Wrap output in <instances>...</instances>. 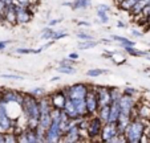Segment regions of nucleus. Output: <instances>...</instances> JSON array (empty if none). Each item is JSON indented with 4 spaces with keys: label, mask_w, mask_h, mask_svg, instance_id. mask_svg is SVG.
Listing matches in <instances>:
<instances>
[{
    "label": "nucleus",
    "mask_w": 150,
    "mask_h": 143,
    "mask_svg": "<svg viewBox=\"0 0 150 143\" xmlns=\"http://www.w3.org/2000/svg\"><path fill=\"white\" fill-rule=\"evenodd\" d=\"M145 130H146V125L144 123V121L138 118H133L125 129L124 137L129 143H141L145 135Z\"/></svg>",
    "instance_id": "nucleus-1"
},
{
    "label": "nucleus",
    "mask_w": 150,
    "mask_h": 143,
    "mask_svg": "<svg viewBox=\"0 0 150 143\" xmlns=\"http://www.w3.org/2000/svg\"><path fill=\"white\" fill-rule=\"evenodd\" d=\"M21 110H23V115L25 118H36V119H40L39 101L31 93L24 94L23 102H21Z\"/></svg>",
    "instance_id": "nucleus-2"
},
{
    "label": "nucleus",
    "mask_w": 150,
    "mask_h": 143,
    "mask_svg": "<svg viewBox=\"0 0 150 143\" xmlns=\"http://www.w3.org/2000/svg\"><path fill=\"white\" fill-rule=\"evenodd\" d=\"M104 122L100 119L98 115H91V118L88 119V126H86V130H88V137L91 138L92 140H96V138L101 137L102 129H104Z\"/></svg>",
    "instance_id": "nucleus-3"
},
{
    "label": "nucleus",
    "mask_w": 150,
    "mask_h": 143,
    "mask_svg": "<svg viewBox=\"0 0 150 143\" xmlns=\"http://www.w3.org/2000/svg\"><path fill=\"white\" fill-rule=\"evenodd\" d=\"M89 90H91V87L88 85L80 82V84H74L67 87V94H68V98L72 99H85Z\"/></svg>",
    "instance_id": "nucleus-4"
},
{
    "label": "nucleus",
    "mask_w": 150,
    "mask_h": 143,
    "mask_svg": "<svg viewBox=\"0 0 150 143\" xmlns=\"http://www.w3.org/2000/svg\"><path fill=\"white\" fill-rule=\"evenodd\" d=\"M62 135H64V132H62L61 127H60V123L59 122H52V125L45 131V142L49 143L61 142Z\"/></svg>",
    "instance_id": "nucleus-5"
},
{
    "label": "nucleus",
    "mask_w": 150,
    "mask_h": 143,
    "mask_svg": "<svg viewBox=\"0 0 150 143\" xmlns=\"http://www.w3.org/2000/svg\"><path fill=\"white\" fill-rule=\"evenodd\" d=\"M85 102H86V110H88L89 115H94V113L98 111L100 102H98V98H97V93L94 90V87H92L88 92V94L85 97Z\"/></svg>",
    "instance_id": "nucleus-6"
},
{
    "label": "nucleus",
    "mask_w": 150,
    "mask_h": 143,
    "mask_svg": "<svg viewBox=\"0 0 150 143\" xmlns=\"http://www.w3.org/2000/svg\"><path fill=\"white\" fill-rule=\"evenodd\" d=\"M118 102H120V107H121V114L132 117V113H133L134 106H136L133 95H129V94H125L124 93Z\"/></svg>",
    "instance_id": "nucleus-7"
},
{
    "label": "nucleus",
    "mask_w": 150,
    "mask_h": 143,
    "mask_svg": "<svg viewBox=\"0 0 150 143\" xmlns=\"http://www.w3.org/2000/svg\"><path fill=\"white\" fill-rule=\"evenodd\" d=\"M52 102V106L56 107V109H64L67 104V99H68V94H67V89L65 90H56L53 94L49 95Z\"/></svg>",
    "instance_id": "nucleus-8"
},
{
    "label": "nucleus",
    "mask_w": 150,
    "mask_h": 143,
    "mask_svg": "<svg viewBox=\"0 0 150 143\" xmlns=\"http://www.w3.org/2000/svg\"><path fill=\"white\" fill-rule=\"evenodd\" d=\"M24 98L23 93L17 92V90H4L0 95V101L6 102V104H9V102H17V104L21 105Z\"/></svg>",
    "instance_id": "nucleus-9"
},
{
    "label": "nucleus",
    "mask_w": 150,
    "mask_h": 143,
    "mask_svg": "<svg viewBox=\"0 0 150 143\" xmlns=\"http://www.w3.org/2000/svg\"><path fill=\"white\" fill-rule=\"evenodd\" d=\"M16 12H17V24H27L32 20V8L31 6L25 7V6H17L16 7Z\"/></svg>",
    "instance_id": "nucleus-10"
},
{
    "label": "nucleus",
    "mask_w": 150,
    "mask_h": 143,
    "mask_svg": "<svg viewBox=\"0 0 150 143\" xmlns=\"http://www.w3.org/2000/svg\"><path fill=\"white\" fill-rule=\"evenodd\" d=\"M97 93V98H98L100 106H104V105H110L112 104V98H110V92H109V87L105 86H96L94 87Z\"/></svg>",
    "instance_id": "nucleus-11"
},
{
    "label": "nucleus",
    "mask_w": 150,
    "mask_h": 143,
    "mask_svg": "<svg viewBox=\"0 0 150 143\" xmlns=\"http://www.w3.org/2000/svg\"><path fill=\"white\" fill-rule=\"evenodd\" d=\"M79 140H81V137H80V127H79V125H74V126H72L68 131L64 132L61 142L73 143V142H79Z\"/></svg>",
    "instance_id": "nucleus-12"
},
{
    "label": "nucleus",
    "mask_w": 150,
    "mask_h": 143,
    "mask_svg": "<svg viewBox=\"0 0 150 143\" xmlns=\"http://www.w3.org/2000/svg\"><path fill=\"white\" fill-rule=\"evenodd\" d=\"M4 19L8 24L15 25L17 24V12H16V6L15 4H8L6 9V13H4Z\"/></svg>",
    "instance_id": "nucleus-13"
},
{
    "label": "nucleus",
    "mask_w": 150,
    "mask_h": 143,
    "mask_svg": "<svg viewBox=\"0 0 150 143\" xmlns=\"http://www.w3.org/2000/svg\"><path fill=\"white\" fill-rule=\"evenodd\" d=\"M64 111H65V114L68 115L71 119H77V118H81L79 115V113H77V109H76V106H74V102H73V99H71V98H68L67 99V104H65V106H64Z\"/></svg>",
    "instance_id": "nucleus-14"
},
{
    "label": "nucleus",
    "mask_w": 150,
    "mask_h": 143,
    "mask_svg": "<svg viewBox=\"0 0 150 143\" xmlns=\"http://www.w3.org/2000/svg\"><path fill=\"white\" fill-rule=\"evenodd\" d=\"M120 115H121V107H120V102H112L110 104V117H109V122H117Z\"/></svg>",
    "instance_id": "nucleus-15"
},
{
    "label": "nucleus",
    "mask_w": 150,
    "mask_h": 143,
    "mask_svg": "<svg viewBox=\"0 0 150 143\" xmlns=\"http://www.w3.org/2000/svg\"><path fill=\"white\" fill-rule=\"evenodd\" d=\"M97 115L100 117L104 123H108L109 122V117H110V105H104V106H100Z\"/></svg>",
    "instance_id": "nucleus-16"
},
{
    "label": "nucleus",
    "mask_w": 150,
    "mask_h": 143,
    "mask_svg": "<svg viewBox=\"0 0 150 143\" xmlns=\"http://www.w3.org/2000/svg\"><path fill=\"white\" fill-rule=\"evenodd\" d=\"M73 102H74V106H76L77 113H79L80 117H86V115H89L88 110H86V102H85V99H73Z\"/></svg>",
    "instance_id": "nucleus-17"
},
{
    "label": "nucleus",
    "mask_w": 150,
    "mask_h": 143,
    "mask_svg": "<svg viewBox=\"0 0 150 143\" xmlns=\"http://www.w3.org/2000/svg\"><path fill=\"white\" fill-rule=\"evenodd\" d=\"M92 4V0H73L72 1V9H88Z\"/></svg>",
    "instance_id": "nucleus-18"
},
{
    "label": "nucleus",
    "mask_w": 150,
    "mask_h": 143,
    "mask_svg": "<svg viewBox=\"0 0 150 143\" xmlns=\"http://www.w3.org/2000/svg\"><path fill=\"white\" fill-rule=\"evenodd\" d=\"M112 39L114 40V41H117L118 44H121V46H130V45H136L132 40H127L126 37H124V36H118V35H112Z\"/></svg>",
    "instance_id": "nucleus-19"
},
{
    "label": "nucleus",
    "mask_w": 150,
    "mask_h": 143,
    "mask_svg": "<svg viewBox=\"0 0 150 143\" xmlns=\"http://www.w3.org/2000/svg\"><path fill=\"white\" fill-rule=\"evenodd\" d=\"M125 51L127 52L129 54L132 56H136V57H146L149 54V52H142V51H138L134 48V45H130V46H125Z\"/></svg>",
    "instance_id": "nucleus-20"
},
{
    "label": "nucleus",
    "mask_w": 150,
    "mask_h": 143,
    "mask_svg": "<svg viewBox=\"0 0 150 143\" xmlns=\"http://www.w3.org/2000/svg\"><path fill=\"white\" fill-rule=\"evenodd\" d=\"M57 72L61 74H76V68H73V65H59Z\"/></svg>",
    "instance_id": "nucleus-21"
},
{
    "label": "nucleus",
    "mask_w": 150,
    "mask_h": 143,
    "mask_svg": "<svg viewBox=\"0 0 150 143\" xmlns=\"http://www.w3.org/2000/svg\"><path fill=\"white\" fill-rule=\"evenodd\" d=\"M136 0H122L121 3L118 4V7L122 9V11H132L133 7L136 6Z\"/></svg>",
    "instance_id": "nucleus-22"
},
{
    "label": "nucleus",
    "mask_w": 150,
    "mask_h": 143,
    "mask_svg": "<svg viewBox=\"0 0 150 143\" xmlns=\"http://www.w3.org/2000/svg\"><path fill=\"white\" fill-rule=\"evenodd\" d=\"M97 44H98V41H96V40H88V41H82V42H80V44H79V49H81V51L92 49V48H94Z\"/></svg>",
    "instance_id": "nucleus-23"
},
{
    "label": "nucleus",
    "mask_w": 150,
    "mask_h": 143,
    "mask_svg": "<svg viewBox=\"0 0 150 143\" xmlns=\"http://www.w3.org/2000/svg\"><path fill=\"white\" fill-rule=\"evenodd\" d=\"M54 32H56V29H52V28H49V27L48 28H44L41 32V35H40V37H41V40H53Z\"/></svg>",
    "instance_id": "nucleus-24"
},
{
    "label": "nucleus",
    "mask_w": 150,
    "mask_h": 143,
    "mask_svg": "<svg viewBox=\"0 0 150 143\" xmlns=\"http://www.w3.org/2000/svg\"><path fill=\"white\" fill-rule=\"evenodd\" d=\"M40 126L42 127V129H48L49 126L52 125V117H51V114H47V115H41L40 117Z\"/></svg>",
    "instance_id": "nucleus-25"
},
{
    "label": "nucleus",
    "mask_w": 150,
    "mask_h": 143,
    "mask_svg": "<svg viewBox=\"0 0 150 143\" xmlns=\"http://www.w3.org/2000/svg\"><path fill=\"white\" fill-rule=\"evenodd\" d=\"M109 92H110L112 102H118L120 99H121L122 94H124V93L120 92V89H117V87H109Z\"/></svg>",
    "instance_id": "nucleus-26"
},
{
    "label": "nucleus",
    "mask_w": 150,
    "mask_h": 143,
    "mask_svg": "<svg viewBox=\"0 0 150 143\" xmlns=\"http://www.w3.org/2000/svg\"><path fill=\"white\" fill-rule=\"evenodd\" d=\"M108 72H109V70H106V69H100V68H96V69H89L85 74H86L88 77L94 78V77H98V76H101V74L108 73Z\"/></svg>",
    "instance_id": "nucleus-27"
},
{
    "label": "nucleus",
    "mask_w": 150,
    "mask_h": 143,
    "mask_svg": "<svg viewBox=\"0 0 150 143\" xmlns=\"http://www.w3.org/2000/svg\"><path fill=\"white\" fill-rule=\"evenodd\" d=\"M15 53L17 54H29V53H35L37 54V49H31V48H17Z\"/></svg>",
    "instance_id": "nucleus-28"
},
{
    "label": "nucleus",
    "mask_w": 150,
    "mask_h": 143,
    "mask_svg": "<svg viewBox=\"0 0 150 143\" xmlns=\"http://www.w3.org/2000/svg\"><path fill=\"white\" fill-rule=\"evenodd\" d=\"M76 36L79 37L80 40H82V41H88V40H94L93 35L91 33H86V32H77Z\"/></svg>",
    "instance_id": "nucleus-29"
},
{
    "label": "nucleus",
    "mask_w": 150,
    "mask_h": 143,
    "mask_svg": "<svg viewBox=\"0 0 150 143\" xmlns=\"http://www.w3.org/2000/svg\"><path fill=\"white\" fill-rule=\"evenodd\" d=\"M29 93H31L32 95H35V97H42V95H45L44 87H33V89L29 90Z\"/></svg>",
    "instance_id": "nucleus-30"
},
{
    "label": "nucleus",
    "mask_w": 150,
    "mask_h": 143,
    "mask_svg": "<svg viewBox=\"0 0 150 143\" xmlns=\"http://www.w3.org/2000/svg\"><path fill=\"white\" fill-rule=\"evenodd\" d=\"M97 16H98V21L101 23V24H108L109 23V15L106 13V12H96Z\"/></svg>",
    "instance_id": "nucleus-31"
},
{
    "label": "nucleus",
    "mask_w": 150,
    "mask_h": 143,
    "mask_svg": "<svg viewBox=\"0 0 150 143\" xmlns=\"http://www.w3.org/2000/svg\"><path fill=\"white\" fill-rule=\"evenodd\" d=\"M139 16H142V19L145 20V21H147L149 20V17H150V1L145 6V8H144V11H142V13L139 15Z\"/></svg>",
    "instance_id": "nucleus-32"
},
{
    "label": "nucleus",
    "mask_w": 150,
    "mask_h": 143,
    "mask_svg": "<svg viewBox=\"0 0 150 143\" xmlns=\"http://www.w3.org/2000/svg\"><path fill=\"white\" fill-rule=\"evenodd\" d=\"M96 12H106V13H109V12H110V7H109L108 4H97Z\"/></svg>",
    "instance_id": "nucleus-33"
},
{
    "label": "nucleus",
    "mask_w": 150,
    "mask_h": 143,
    "mask_svg": "<svg viewBox=\"0 0 150 143\" xmlns=\"http://www.w3.org/2000/svg\"><path fill=\"white\" fill-rule=\"evenodd\" d=\"M68 36V33H67L65 31H60V29H56V32H54L53 35V40H60V39H64V37Z\"/></svg>",
    "instance_id": "nucleus-34"
},
{
    "label": "nucleus",
    "mask_w": 150,
    "mask_h": 143,
    "mask_svg": "<svg viewBox=\"0 0 150 143\" xmlns=\"http://www.w3.org/2000/svg\"><path fill=\"white\" fill-rule=\"evenodd\" d=\"M3 78H8V80H16V81H20V80H23L21 76H16V74H1Z\"/></svg>",
    "instance_id": "nucleus-35"
},
{
    "label": "nucleus",
    "mask_w": 150,
    "mask_h": 143,
    "mask_svg": "<svg viewBox=\"0 0 150 143\" xmlns=\"http://www.w3.org/2000/svg\"><path fill=\"white\" fill-rule=\"evenodd\" d=\"M124 93H125V94H129V95H134V94H137V93H138V90L134 89V87H126V89L124 90Z\"/></svg>",
    "instance_id": "nucleus-36"
},
{
    "label": "nucleus",
    "mask_w": 150,
    "mask_h": 143,
    "mask_svg": "<svg viewBox=\"0 0 150 143\" xmlns=\"http://www.w3.org/2000/svg\"><path fill=\"white\" fill-rule=\"evenodd\" d=\"M74 64V61L72 58H67V60H62V61H60V65H73Z\"/></svg>",
    "instance_id": "nucleus-37"
},
{
    "label": "nucleus",
    "mask_w": 150,
    "mask_h": 143,
    "mask_svg": "<svg viewBox=\"0 0 150 143\" xmlns=\"http://www.w3.org/2000/svg\"><path fill=\"white\" fill-rule=\"evenodd\" d=\"M64 19H54V20H51L49 21V27H54V25H57V24H60V23Z\"/></svg>",
    "instance_id": "nucleus-38"
},
{
    "label": "nucleus",
    "mask_w": 150,
    "mask_h": 143,
    "mask_svg": "<svg viewBox=\"0 0 150 143\" xmlns=\"http://www.w3.org/2000/svg\"><path fill=\"white\" fill-rule=\"evenodd\" d=\"M8 44H11V41H0V51H4V49H6V46Z\"/></svg>",
    "instance_id": "nucleus-39"
},
{
    "label": "nucleus",
    "mask_w": 150,
    "mask_h": 143,
    "mask_svg": "<svg viewBox=\"0 0 150 143\" xmlns=\"http://www.w3.org/2000/svg\"><path fill=\"white\" fill-rule=\"evenodd\" d=\"M132 35L136 37H142L144 36V33H142L141 31H136V29H132Z\"/></svg>",
    "instance_id": "nucleus-40"
},
{
    "label": "nucleus",
    "mask_w": 150,
    "mask_h": 143,
    "mask_svg": "<svg viewBox=\"0 0 150 143\" xmlns=\"http://www.w3.org/2000/svg\"><path fill=\"white\" fill-rule=\"evenodd\" d=\"M77 25H80V27H91V23H88V21H77Z\"/></svg>",
    "instance_id": "nucleus-41"
},
{
    "label": "nucleus",
    "mask_w": 150,
    "mask_h": 143,
    "mask_svg": "<svg viewBox=\"0 0 150 143\" xmlns=\"http://www.w3.org/2000/svg\"><path fill=\"white\" fill-rule=\"evenodd\" d=\"M68 57H69V58H72V60H77V58H79V53H74V52H73V53H71Z\"/></svg>",
    "instance_id": "nucleus-42"
},
{
    "label": "nucleus",
    "mask_w": 150,
    "mask_h": 143,
    "mask_svg": "<svg viewBox=\"0 0 150 143\" xmlns=\"http://www.w3.org/2000/svg\"><path fill=\"white\" fill-rule=\"evenodd\" d=\"M117 27H118V28H125L126 25H125L122 21H117Z\"/></svg>",
    "instance_id": "nucleus-43"
},
{
    "label": "nucleus",
    "mask_w": 150,
    "mask_h": 143,
    "mask_svg": "<svg viewBox=\"0 0 150 143\" xmlns=\"http://www.w3.org/2000/svg\"><path fill=\"white\" fill-rule=\"evenodd\" d=\"M100 42H102V44H109V42H110V40H108V39H102Z\"/></svg>",
    "instance_id": "nucleus-44"
},
{
    "label": "nucleus",
    "mask_w": 150,
    "mask_h": 143,
    "mask_svg": "<svg viewBox=\"0 0 150 143\" xmlns=\"http://www.w3.org/2000/svg\"><path fill=\"white\" fill-rule=\"evenodd\" d=\"M60 80V77H52L51 78V82H53V81H59Z\"/></svg>",
    "instance_id": "nucleus-45"
},
{
    "label": "nucleus",
    "mask_w": 150,
    "mask_h": 143,
    "mask_svg": "<svg viewBox=\"0 0 150 143\" xmlns=\"http://www.w3.org/2000/svg\"><path fill=\"white\" fill-rule=\"evenodd\" d=\"M149 142H150V137H149Z\"/></svg>",
    "instance_id": "nucleus-46"
}]
</instances>
